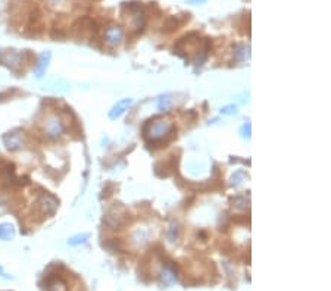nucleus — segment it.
<instances>
[{
  "mask_svg": "<svg viewBox=\"0 0 331 291\" xmlns=\"http://www.w3.org/2000/svg\"><path fill=\"white\" fill-rule=\"evenodd\" d=\"M172 102H174V96L171 93H166V94H162L158 102H156V108L159 112H166L169 110V108L172 106Z\"/></svg>",
  "mask_w": 331,
  "mask_h": 291,
  "instance_id": "nucleus-12",
  "label": "nucleus"
},
{
  "mask_svg": "<svg viewBox=\"0 0 331 291\" xmlns=\"http://www.w3.org/2000/svg\"><path fill=\"white\" fill-rule=\"evenodd\" d=\"M52 1H53V3H59L61 0H52Z\"/></svg>",
  "mask_w": 331,
  "mask_h": 291,
  "instance_id": "nucleus-24",
  "label": "nucleus"
},
{
  "mask_svg": "<svg viewBox=\"0 0 331 291\" xmlns=\"http://www.w3.org/2000/svg\"><path fill=\"white\" fill-rule=\"evenodd\" d=\"M231 203H233V206H234L236 209H239V211H246L249 206V200L246 197H242V196H237V197L231 199Z\"/></svg>",
  "mask_w": 331,
  "mask_h": 291,
  "instance_id": "nucleus-17",
  "label": "nucleus"
},
{
  "mask_svg": "<svg viewBox=\"0 0 331 291\" xmlns=\"http://www.w3.org/2000/svg\"><path fill=\"white\" fill-rule=\"evenodd\" d=\"M208 0H187V3L188 4H203V3H206Z\"/></svg>",
  "mask_w": 331,
  "mask_h": 291,
  "instance_id": "nucleus-22",
  "label": "nucleus"
},
{
  "mask_svg": "<svg viewBox=\"0 0 331 291\" xmlns=\"http://www.w3.org/2000/svg\"><path fill=\"white\" fill-rule=\"evenodd\" d=\"M133 103H134V99H131V97H125V99H121V100H118L113 106H112V109L109 110V118L112 119V121H115V119H119L131 106H133Z\"/></svg>",
  "mask_w": 331,
  "mask_h": 291,
  "instance_id": "nucleus-6",
  "label": "nucleus"
},
{
  "mask_svg": "<svg viewBox=\"0 0 331 291\" xmlns=\"http://www.w3.org/2000/svg\"><path fill=\"white\" fill-rule=\"evenodd\" d=\"M1 140H3V145L6 146L7 150L16 151V150L24 147V133L19 131V130H15V131L6 133L1 137Z\"/></svg>",
  "mask_w": 331,
  "mask_h": 291,
  "instance_id": "nucleus-3",
  "label": "nucleus"
},
{
  "mask_svg": "<svg viewBox=\"0 0 331 291\" xmlns=\"http://www.w3.org/2000/svg\"><path fill=\"white\" fill-rule=\"evenodd\" d=\"M38 206L41 208V211L46 215H52L58 209V200L53 196H50V194H43L38 199Z\"/></svg>",
  "mask_w": 331,
  "mask_h": 291,
  "instance_id": "nucleus-9",
  "label": "nucleus"
},
{
  "mask_svg": "<svg viewBox=\"0 0 331 291\" xmlns=\"http://www.w3.org/2000/svg\"><path fill=\"white\" fill-rule=\"evenodd\" d=\"M172 128H174V124L171 121H168V119H158L155 122H150V125L146 130V136L150 140H153V142L162 140V139H165V137H168L171 134Z\"/></svg>",
  "mask_w": 331,
  "mask_h": 291,
  "instance_id": "nucleus-1",
  "label": "nucleus"
},
{
  "mask_svg": "<svg viewBox=\"0 0 331 291\" xmlns=\"http://www.w3.org/2000/svg\"><path fill=\"white\" fill-rule=\"evenodd\" d=\"M165 28H168L166 31H172V30H177V21H175V18H169V19L166 21Z\"/></svg>",
  "mask_w": 331,
  "mask_h": 291,
  "instance_id": "nucleus-21",
  "label": "nucleus"
},
{
  "mask_svg": "<svg viewBox=\"0 0 331 291\" xmlns=\"http://www.w3.org/2000/svg\"><path fill=\"white\" fill-rule=\"evenodd\" d=\"M178 232H180L178 223H177V222H172V223H171V226H169V229H168V232H166L168 240H169L171 243H174V241L178 238Z\"/></svg>",
  "mask_w": 331,
  "mask_h": 291,
  "instance_id": "nucleus-18",
  "label": "nucleus"
},
{
  "mask_svg": "<svg viewBox=\"0 0 331 291\" xmlns=\"http://www.w3.org/2000/svg\"><path fill=\"white\" fill-rule=\"evenodd\" d=\"M240 134H242V137L243 139H246V140H250V137H252V125H250V122H245L243 125H242V128H240Z\"/></svg>",
  "mask_w": 331,
  "mask_h": 291,
  "instance_id": "nucleus-19",
  "label": "nucleus"
},
{
  "mask_svg": "<svg viewBox=\"0 0 331 291\" xmlns=\"http://www.w3.org/2000/svg\"><path fill=\"white\" fill-rule=\"evenodd\" d=\"M248 174L245 172V171H236L233 175H231V178H230V184L233 185V187H239V185H242L246 180H248Z\"/></svg>",
  "mask_w": 331,
  "mask_h": 291,
  "instance_id": "nucleus-16",
  "label": "nucleus"
},
{
  "mask_svg": "<svg viewBox=\"0 0 331 291\" xmlns=\"http://www.w3.org/2000/svg\"><path fill=\"white\" fill-rule=\"evenodd\" d=\"M221 113L222 115H236L237 113V105L231 103V105H227V106L221 108Z\"/></svg>",
  "mask_w": 331,
  "mask_h": 291,
  "instance_id": "nucleus-20",
  "label": "nucleus"
},
{
  "mask_svg": "<svg viewBox=\"0 0 331 291\" xmlns=\"http://www.w3.org/2000/svg\"><path fill=\"white\" fill-rule=\"evenodd\" d=\"M233 56L236 61L239 62H245L246 59L250 58V47L246 44H239L234 47V52H233Z\"/></svg>",
  "mask_w": 331,
  "mask_h": 291,
  "instance_id": "nucleus-11",
  "label": "nucleus"
},
{
  "mask_svg": "<svg viewBox=\"0 0 331 291\" xmlns=\"http://www.w3.org/2000/svg\"><path fill=\"white\" fill-rule=\"evenodd\" d=\"M0 275H3V268L0 266Z\"/></svg>",
  "mask_w": 331,
  "mask_h": 291,
  "instance_id": "nucleus-23",
  "label": "nucleus"
},
{
  "mask_svg": "<svg viewBox=\"0 0 331 291\" xmlns=\"http://www.w3.org/2000/svg\"><path fill=\"white\" fill-rule=\"evenodd\" d=\"M124 40V30L119 25H109L105 31V41L109 46H118Z\"/></svg>",
  "mask_w": 331,
  "mask_h": 291,
  "instance_id": "nucleus-5",
  "label": "nucleus"
},
{
  "mask_svg": "<svg viewBox=\"0 0 331 291\" xmlns=\"http://www.w3.org/2000/svg\"><path fill=\"white\" fill-rule=\"evenodd\" d=\"M46 134H47V137L49 139H59L62 134H64V131H65V125H64V122L61 121V118L59 116H56V115H52V116H49L47 118V122H46Z\"/></svg>",
  "mask_w": 331,
  "mask_h": 291,
  "instance_id": "nucleus-2",
  "label": "nucleus"
},
{
  "mask_svg": "<svg viewBox=\"0 0 331 291\" xmlns=\"http://www.w3.org/2000/svg\"><path fill=\"white\" fill-rule=\"evenodd\" d=\"M47 291H68V284L58 277L47 283Z\"/></svg>",
  "mask_w": 331,
  "mask_h": 291,
  "instance_id": "nucleus-14",
  "label": "nucleus"
},
{
  "mask_svg": "<svg viewBox=\"0 0 331 291\" xmlns=\"http://www.w3.org/2000/svg\"><path fill=\"white\" fill-rule=\"evenodd\" d=\"M22 61H24V55L16 50H7V52L1 53V56H0V62L12 70L21 67Z\"/></svg>",
  "mask_w": 331,
  "mask_h": 291,
  "instance_id": "nucleus-7",
  "label": "nucleus"
},
{
  "mask_svg": "<svg viewBox=\"0 0 331 291\" xmlns=\"http://www.w3.org/2000/svg\"><path fill=\"white\" fill-rule=\"evenodd\" d=\"M50 59H52V52L50 50L41 52V55L37 59V64L34 65V75H36V78L40 79V78L44 76V73L47 71V67L50 64Z\"/></svg>",
  "mask_w": 331,
  "mask_h": 291,
  "instance_id": "nucleus-8",
  "label": "nucleus"
},
{
  "mask_svg": "<svg viewBox=\"0 0 331 291\" xmlns=\"http://www.w3.org/2000/svg\"><path fill=\"white\" fill-rule=\"evenodd\" d=\"M90 238V234L88 232H81V234H77V235H73L68 238V246L71 247H75V246H81L84 243H87V240Z\"/></svg>",
  "mask_w": 331,
  "mask_h": 291,
  "instance_id": "nucleus-15",
  "label": "nucleus"
},
{
  "mask_svg": "<svg viewBox=\"0 0 331 291\" xmlns=\"http://www.w3.org/2000/svg\"><path fill=\"white\" fill-rule=\"evenodd\" d=\"M177 281V271L174 269L172 265H166L165 268L161 271V286L162 287H171Z\"/></svg>",
  "mask_w": 331,
  "mask_h": 291,
  "instance_id": "nucleus-10",
  "label": "nucleus"
},
{
  "mask_svg": "<svg viewBox=\"0 0 331 291\" xmlns=\"http://www.w3.org/2000/svg\"><path fill=\"white\" fill-rule=\"evenodd\" d=\"M122 6H124V7H128V10H130V13H131V21H133L134 28L142 30V28L145 27V21H146V18H145V12H143V9L140 7V4H139V3H122Z\"/></svg>",
  "mask_w": 331,
  "mask_h": 291,
  "instance_id": "nucleus-4",
  "label": "nucleus"
},
{
  "mask_svg": "<svg viewBox=\"0 0 331 291\" xmlns=\"http://www.w3.org/2000/svg\"><path fill=\"white\" fill-rule=\"evenodd\" d=\"M15 237V228L12 226V223H0V240L3 241H9Z\"/></svg>",
  "mask_w": 331,
  "mask_h": 291,
  "instance_id": "nucleus-13",
  "label": "nucleus"
}]
</instances>
